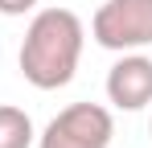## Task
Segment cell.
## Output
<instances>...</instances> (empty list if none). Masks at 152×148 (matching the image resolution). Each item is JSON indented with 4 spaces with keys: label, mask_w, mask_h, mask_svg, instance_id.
<instances>
[{
    "label": "cell",
    "mask_w": 152,
    "mask_h": 148,
    "mask_svg": "<svg viewBox=\"0 0 152 148\" xmlns=\"http://www.w3.org/2000/svg\"><path fill=\"white\" fill-rule=\"evenodd\" d=\"M107 99L119 111H144L152 103V58L148 53H124L107 70Z\"/></svg>",
    "instance_id": "277c9868"
},
{
    "label": "cell",
    "mask_w": 152,
    "mask_h": 148,
    "mask_svg": "<svg viewBox=\"0 0 152 148\" xmlns=\"http://www.w3.org/2000/svg\"><path fill=\"white\" fill-rule=\"evenodd\" d=\"M82 41H86V29L78 21V12H70V8L33 12L21 53H17L25 82L37 91H62L82 62Z\"/></svg>",
    "instance_id": "6da1fadb"
},
{
    "label": "cell",
    "mask_w": 152,
    "mask_h": 148,
    "mask_svg": "<svg viewBox=\"0 0 152 148\" xmlns=\"http://www.w3.org/2000/svg\"><path fill=\"white\" fill-rule=\"evenodd\" d=\"M148 132H152V123H148Z\"/></svg>",
    "instance_id": "52a82bcc"
},
{
    "label": "cell",
    "mask_w": 152,
    "mask_h": 148,
    "mask_svg": "<svg viewBox=\"0 0 152 148\" xmlns=\"http://www.w3.org/2000/svg\"><path fill=\"white\" fill-rule=\"evenodd\" d=\"M91 37L111 53H136L152 45V0H103L91 17Z\"/></svg>",
    "instance_id": "7a4b0ae2"
},
{
    "label": "cell",
    "mask_w": 152,
    "mask_h": 148,
    "mask_svg": "<svg viewBox=\"0 0 152 148\" xmlns=\"http://www.w3.org/2000/svg\"><path fill=\"white\" fill-rule=\"evenodd\" d=\"M37 4H41V0H0V17H25Z\"/></svg>",
    "instance_id": "8992f818"
},
{
    "label": "cell",
    "mask_w": 152,
    "mask_h": 148,
    "mask_svg": "<svg viewBox=\"0 0 152 148\" xmlns=\"http://www.w3.org/2000/svg\"><path fill=\"white\" fill-rule=\"evenodd\" d=\"M37 144V127L29 119V111L0 103V148H33Z\"/></svg>",
    "instance_id": "5b68a950"
},
{
    "label": "cell",
    "mask_w": 152,
    "mask_h": 148,
    "mask_svg": "<svg viewBox=\"0 0 152 148\" xmlns=\"http://www.w3.org/2000/svg\"><path fill=\"white\" fill-rule=\"evenodd\" d=\"M111 140L115 119L103 103H70L45 123L37 148H111Z\"/></svg>",
    "instance_id": "3957f363"
}]
</instances>
